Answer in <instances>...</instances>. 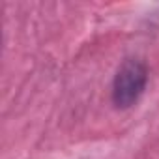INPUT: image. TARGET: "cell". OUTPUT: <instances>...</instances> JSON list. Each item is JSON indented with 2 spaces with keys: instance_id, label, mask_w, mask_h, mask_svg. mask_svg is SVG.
<instances>
[{
  "instance_id": "1",
  "label": "cell",
  "mask_w": 159,
  "mask_h": 159,
  "mask_svg": "<svg viewBox=\"0 0 159 159\" xmlns=\"http://www.w3.org/2000/svg\"><path fill=\"white\" fill-rule=\"evenodd\" d=\"M146 83H148L146 64L137 58L124 60L112 81V103L118 109L133 107L144 94Z\"/></svg>"
}]
</instances>
